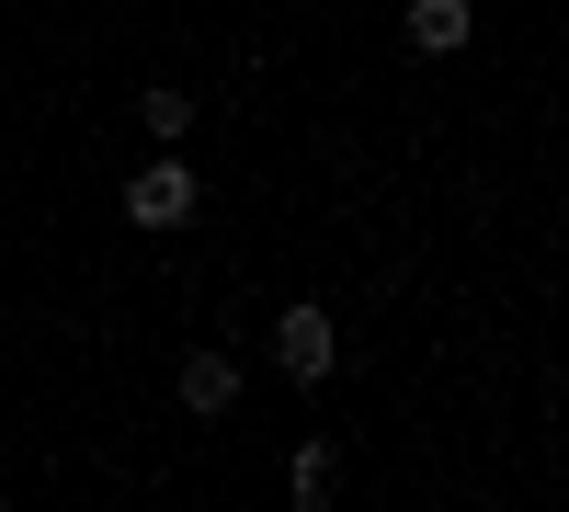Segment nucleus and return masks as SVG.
<instances>
[{"label":"nucleus","instance_id":"nucleus-2","mask_svg":"<svg viewBox=\"0 0 569 512\" xmlns=\"http://www.w3.org/2000/svg\"><path fill=\"white\" fill-rule=\"evenodd\" d=\"M194 205H206L194 160H137V182H126V217H137V228H182Z\"/></svg>","mask_w":569,"mask_h":512},{"label":"nucleus","instance_id":"nucleus-4","mask_svg":"<svg viewBox=\"0 0 569 512\" xmlns=\"http://www.w3.org/2000/svg\"><path fill=\"white\" fill-rule=\"evenodd\" d=\"M467 34H479V12H467V0H410V46H421V58H456Z\"/></svg>","mask_w":569,"mask_h":512},{"label":"nucleus","instance_id":"nucleus-1","mask_svg":"<svg viewBox=\"0 0 569 512\" xmlns=\"http://www.w3.org/2000/svg\"><path fill=\"white\" fill-rule=\"evenodd\" d=\"M273 364H284L297 388H319L330 364H342V331H330V308H319V297H297V308L273 319Z\"/></svg>","mask_w":569,"mask_h":512},{"label":"nucleus","instance_id":"nucleus-5","mask_svg":"<svg viewBox=\"0 0 569 512\" xmlns=\"http://www.w3.org/2000/svg\"><path fill=\"white\" fill-rule=\"evenodd\" d=\"M330 490H342V455H330V444H297V455H284V501H297V512H319Z\"/></svg>","mask_w":569,"mask_h":512},{"label":"nucleus","instance_id":"nucleus-3","mask_svg":"<svg viewBox=\"0 0 569 512\" xmlns=\"http://www.w3.org/2000/svg\"><path fill=\"white\" fill-rule=\"evenodd\" d=\"M182 410H194V422H228V410H240V353H228V342L182 353Z\"/></svg>","mask_w":569,"mask_h":512},{"label":"nucleus","instance_id":"nucleus-6","mask_svg":"<svg viewBox=\"0 0 569 512\" xmlns=\"http://www.w3.org/2000/svg\"><path fill=\"white\" fill-rule=\"evenodd\" d=\"M137 126H149L160 149H171V137L194 126V91H171V80H137Z\"/></svg>","mask_w":569,"mask_h":512}]
</instances>
